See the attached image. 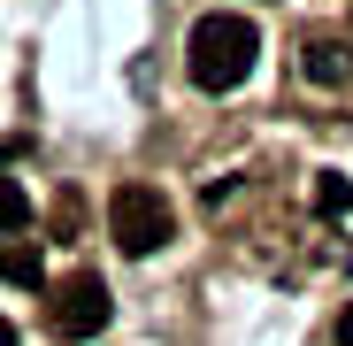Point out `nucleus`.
Instances as JSON below:
<instances>
[{"mask_svg":"<svg viewBox=\"0 0 353 346\" xmlns=\"http://www.w3.org/2000/svg\"><path fill=\"white\" fill-rule=\"evenodd\" d=\"M254 54H261L254 16L215 8V16H200V23H192V39H185V70H192V85H200V93H239V85L254 77Z\"/></svg>","mask_w":353,"mask_h":346,"instance_id":"1","label":"nucleus"},{"mask_svg":"<svg viewBox=\"0 0 353 346\" xmlns=\"http://www.w3.org/2000/svg\"><path fill=\"white\" fill-rule=\"evenodd\" d=\"M108 239L123 254H154L176 239V208L161 200V185H115L108 193Z\"/></svg>","mask_w":353,"mask_h":346,"instance_id":"2","label":"nucleus"},{"mask_svg":"<svg viewBox=\"0 0 353 346\" xmlns=\"http://www.w3.org/2000/svg\"><path fill=\"white\" fill-rule=\"evenodd\" d=\"M108 316H115V300H108V285H100L92 269L46 285V331H54V338H70V346H77V338H100Z\"/></svg>","mask_w":353,"mask_h":346,"instance_id":"3","label":"nucleus"},{"mask_svg":"<svg viewBox=\"0 0 353 346\" xmlns=\"http://www.w3.org/2000/svg\"><path fill=\"white\" fill-rule=\"evenodd\" d=\"M300 70H307L315 85H353V46H345V39H307Z\"/></svg>","mask_w":353,"mask_h":346,"instance_id":"4","label":"nucleus"},{"mask_svg":"<svg viewBox=\"0 0 353 346\" xmlns=\"http://www.w3.org/2000/svg\"><path fill=\"white\" fill-rule=\"evenodd\" d=\"M39 277H46V262H39L31 239H8V247H0V285H39Z\"/></svg>","mask_w":353,"mask_h":346,"instance_id":"5","label":"nucleus"},{"mask_svg":"<svg viewBox=\"0 0 353 346\" xmlns=\"http://www.w3.org/2000/svg\"><path fill=\"white\" fill-rule=\"evenodd\" d=\"M23 223H31V193H23L16 177H0V239H16Z\"/></svg>","mask_w":353,"mask_h":346,"instance_id":"6","label":"nucleus"},{"mask_svg":"<svg viewBox=\"0 0 353 346\" xmlns=\"http://www.w3.org/2000/svg\"><path fill=\"white\" fill-rule=\"evenodd\" d=\"M315 208H323V215H345V208H353V185L338 177V169H323V177H315Z\"/></svg>","mask_w":353,"mask_h":346,"instance_id":"7","label":"nucleus"},{"mask_svg":"<svg viewBox=\"0 0 353 346\" xmlns=\"http://www.w3.org/2000/svg\"><path fill=\"white\" fill-rule=\"evenodd\" d=\"M338 346H353V300H345V316H338Z\"/></svg>","mask_w":353,"mask_h":346,"instance_id":"8","label":"nucleus"},{"mask_svg":"<svg viewBox=\"0 0 353 346\" xmlns=\"http://www.w3.org/2000/svg\"><path fill=\"white\" fill-rule=\"evenodd\" d=\"M0 346H16V323H8V316H0Z\"/></svg>","mask_w":353,"mask_h":346,"instance_id":"9","label":"nucleus"}]
</instances>
